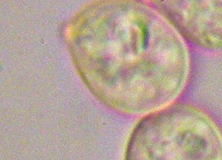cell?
<instances>
[{
    "instance_id": "6da1fadb",
    "label": "cell",
    "mask_w": 222,
    "mask_h": 160,
    "mask_svg": "<svg viewBox=\"0 0 222 160\" xmlns=\"http://www.w3.org/2000/svg\"><path fill=\"white\" fill-rule=\"evenodd\" d=\"M163 16L183 38L200 47L222 50V0H158Z\"/></svg>"
}]
</instances>
